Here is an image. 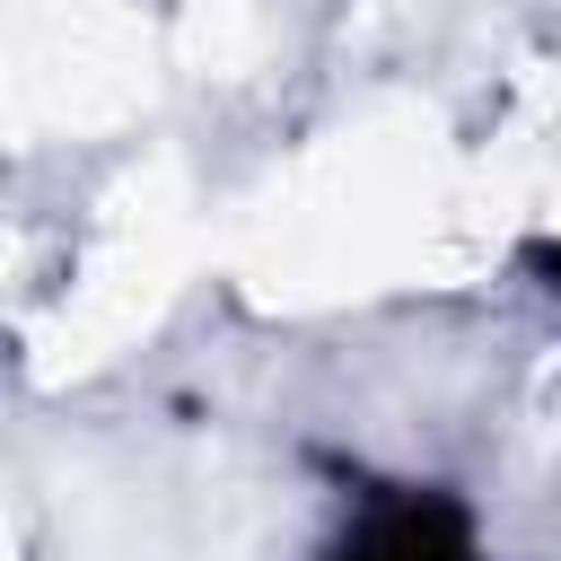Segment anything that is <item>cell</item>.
<instances>
[{
    "label": "cell",
    "instance_id": "1",
    "mask_svg": "<svg viewBox=\"0 0 561 561\" xmlns=\"http://www.w3.org/2000/svg\"><path fill=\"white\" fill-rule=\"evenodd\" d=\"M342 561H473V543H465V517H456V508L403 500V508H386Z\"/></svg>",
    "mask_w": 561,
    "mask_h": 561
}]
</instances>
